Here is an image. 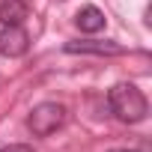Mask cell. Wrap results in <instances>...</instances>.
Segmentation results:
<instances>
[{"label":"cell","mask_w":152,"mask_h":152,"mask_svg":"<svg viewBox=\"0 0 152 152\" xmlns=\"http://www.w3.org/2000/svg\"><path fill=\"white\" fill-rule=\"evenodd\" d=\"M75 24H78L84 33H99V30H104V12L96 9V6H84V9H78V15H75Z\"/></svg>","instance_id":"6"},{"label":"cell","mask_w":152,"mask_h":152,"mask_svg":"<svg viewBox=\"0 0 152 152\" xmlns=\"http://www.w3.org/2000/svg\"><path fill=\"white\" fill-rule=\"evenodd\" d=\"M110 110L116 113V119L134 125V122H143L146 113H149V104H146V96L134 87V84H116L110 90Z\"/></svg>","instance_id":"1"},{"label":"cell","mask_w":152,"mask_h":152,"mask_svg":"<svg viewBox=\"0 0 152 152\" xmlns=\"http://www.w3.org/2000/svg\"><path fill=\"white\" fill-rule=\"evenodd\" d=\"M30 6H27V0H0V24L3 27H18L24 24Z\"/></svg>","instance_id":"5"},{"label":"cell","mask_w":152,"mask_h":152,"mask_svg":"<svg viewBox=\"0 0 152 152\" xmlns=\"http://www.w3.org/2000/svg\"><path fill=\"white\" fill-rule=\"evenodd\" d=\"M110 152H128V149H110Z\"/></svg>","instance_id":"8"},{"label":"cell","mask_w":152,"mask_h":152,"mask_svg":"<svg viewBox=\"0 0 152 152\" xmlns=\"http://www.w3.org/2000/svg\"><path fill=\"white\" fill-rule=\"evenodd\" d=\"M0 152H33V146H27V143H12V146H3Z\"/></svg>","instance_id":"7"},{"label":"cell","mask_w":152,"mask_h":152,"mask_svg":"<svg viewBox=\"0 0 152 152\" xmlns=\"http://www.w3.org/2000/svg\"><path fill=\"white\" fill-rule=\"evenodd\" d=\"M63 122H66V107L57 104V102H42V104H36V107L30 110V116H27V128H30L36 137L54 134L57 128H63Z\"/></svg>","instance_id":"2"},{"label":"cell","mask_w":152,"mask_h":152,"mask_svg":"<svg viewBox=\"0 0 152 152\" xmlns=\"http://www.w3.org/2000/svg\"><path fill=\"white\" fill-rule=\"evenodd\" d=\"M66 51H69V54H99V57H104V54H107V57L125 54V48L116 45V42H69Z\"/></svg>","instance_id":"4"},{"label":"cell","mask_w":152,"mask_h":152,"mask_svg":"<svg viewBox=\"0 0 152 152\" xmlns=\"http://www.w3.org/2000/svg\"><path fill=\"white\" fill-rule=\"evenodd\" d=\"M27 48H30V36L21 24L0 30V54L3 57H21V54H27Z\"/></svg>","instance_id":"3"}]
</instances>
